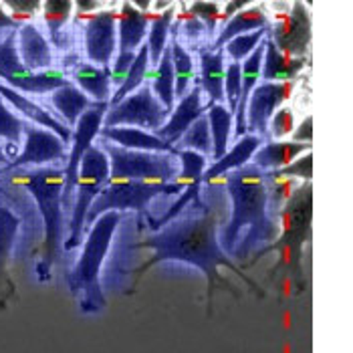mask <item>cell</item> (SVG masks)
Instances as JSON below:
<instances>
[{"label":"cell","instance_id":"6da1fadb","mask_svg":"<svg viewBox=\"0 0 353 353\" xmlns=\"http://www.w3.org/2000/svg\"><path fill=\"white\" fill-rule=\"evenodd\" d=\"M218 228H220V222H218L216 212L210 206H206L204 202L198 206H190V210H184L182 216L174 218L172 222L162 226L154 236L137 245L141 248L154 250V256L148 263H143L137 272H145L162 261L188 263L206 274L208 301H212L216 283L230 289V283L218 271L220 267H228L230 271L239 272L250 287H256V283L250 281L245 272L234 265V261L220 248Z\"/></svg>","mask_w":353,"mask_h":353},{"label":"cell","instance_id":"7a4b0ae2","mask_svg":"<svg viewBox=\"0 0 353 353\" xmlns=\"http://www.w3.org/2000/svg\"><path fill=\"white\" fill-rule=\"evenodd\" d=\"M224 180L232 200V212L218 243L226 254L246 259L252 248L269 245L279 234L276 224L269 216L271 192L265 172L252 163L226 174Z\"/></svg>","mask_w":353,"mask_h":353},{"label":"cell","instance_id":"3957f363","mask_svg":"<svg viewBox=\"0 0 353 353\" xmlns=\"http://www.w3.org/2000/svg\"><path fill=\"white\" fill-rule=\"evenodd\" d=\"M14 180L34 198L39 212L43 216L45 243H43L41 271H49L59 256V248H61L63 232H65L63 208H61V194H63V182H65L63 168L59 165L37 168L32 172L19 174Z\"/></svg>","mask_w":353,"mask_h":353},{"label":"cell","instance_id":"277c9868","mask_svg":"<svg viewBox=\"0 0 353 353\" xmlns=\"http://www.w3.org/2000/svg\"><path fill=\"white\" fill-rule=\"evenodd\" d=\"M121 216H123L121 212H105L91 224V228L87 230L81 256L67 279L71 291L75 295L77 293L83 295L81 303L85 309L89 303H95V307H101L105 303L101 297V289H99V271L108 256L109 246H111L113 234L121 222Z\"/></svg>","mask_w":353,"mask_h":353},{"label":"cell","instance_id":"5b68a950","mask_svg":"<svg viewBox=\"0 0 353 353\" xmlns=\"http://www.w3.org/2000/svg\"><path fill=\"white\" fill-rule=\"evenodd\" d=\"M311 216H313V186L311 182H303V186L291 192L287 204L281 210L283 236L274 245L261 248L256 259L265 256L269 250H276L281 254V261L274 267V271L287 267L295 276H301V254H303V245L311 236Z\"/></svg>","mask_w":353,"mask_h":353},{"label":"cell","instance_id":"8992f818","mask_svg":"<svg viewBox=\"0 0 353 353\" xmlns=\"http://www.w3.org/2000/svg\"><path fill=\"white\" fill-rule=\"evenodd\" d=\"M99 148L109 160V180H137L170 184L180 176V160L174 154L134 152L101 139Z\"/></svg>","mask_w":353,"mask_h":353},{"label":"cell","instance_id":"52a82bcc","mask_svg":"<svg viewBox=\"0 0 353 353\" xmlns=\"http://www.w3.org/2000/svg\"><path fill=\"white\" fill-rule=\"evenodd\" d=\"M109 180V160L105 152L99 145H91L79 165V176L75 184V198L71 208V222H69V236L65 241V248L73 250L83 243L85 232V218L91 210L97 196L103 192Z\"/></svg>","mask_w":353,"mask_h":353},{"label":"cell","instance_id":"ba28073f","mask_svg":"<svg viewBox=\"0 0 353 353\" xmlns=\"http://www.w3.org/2000/svg\"><path fill=\"white\" fill-rule=\"evenodd\" d=\"M182 184L170 182V184H160V182H137V180H108L103 192L97 196L93 202L91 210L85 218V232L91 228V224L105 212H125V210H136V212H145L148 204L158 198V196H172L182 192Z\"/></svg>","mask_w":353,"mask_h":353},{"label":"cell","instance_id":"9c48e42d","mask_svg":"<svg viewBox=\"0 0 353 353\" xmlns=\"http://www.w3.org/2000/svg\"><path fill=\"white\" fill-rule=\"evenodd\" d=\"M168 117L170 111L158 101L150 83H143L117 105L108 108L101 128H137L148 134H158Z\"/></svg>","mask_w":353,"mask_h":353},{"label":"cell","instance_id":"30bf717a","mask_svg":"<svg viewBox=\"0 0 353 353\" xmlns=\"http://www.w3.org/2000/svg\"><path fill=\"white\" fill-rule=\"evenodd\" d=\"M0 81L23 95H45L53 93L54 89H59L69 79L54 69L43 73H30L28 69H25L17 51V30H12L0 41Z\"/></svg>","mask_w":353,"mask_h":353},{"label":"cell","instance_id":"8fae6325","mask_svg":"<svg viewBox=\"0 0 353 353\" xmlns=\"http://www.w3.org/2000/svg\"><path fill=\"white\" fill-rule=\"evenodd\" d=\"M274 47L291 59H307L311 45V17L303 2L291 4L289 12H281L269 32Z\"/></svg>","mask_w":353,"mask_h":353},{"label":"cell","instance_id":"7c38bea8","mask_svg":"<svg viewBox=\"0 0 353 353\" xmlns=\"http://www.w3.org/2000/svg\"><path fill=\"white\" fill-rule=\"evenodd\" d=\"M293 83H261L248 97L246 103V134L269 139V121L279 108L291 97Z\"/></svg>","mask_w":353,"mask_h":353},{"label":"cell","instance_id":"4fadbf2b","mask_svg":"<svg viewBox=\"0 0 353 353\" xmlns=\"http://www.w3.org/2000/svg\"><path fill=\"white\" fill-rule=\"evenodd\" d=\"M25 145L23 152L10 160L4 170H17V168H49L54 163L67 162V145L61 141V137L54 136L53 132L37 128L32 123L25 125Z\"/></svg>","mask_w":353,"mask_h":353},{"label":"cell","instance_id":"5bb4252c","mask_svg":"<svg viewBox=\"0 0 353 353\" xmlns=\"http://www.w3.org/2000/svg\"><path fill=\"white\" fill-rule=\"evenodd\" d=\"M85 53L91 65L109 69L117 51V10H97L83 27Z\"/></svg>","mask_w":353,"mask_h":353},{"label":"cell","instance_id":"9a60e30c","mask_svg":"<svg viewBox=\"0 0 353 353\" xmlns=\"http://www.w3.org/2000/svg\"><path fill=\"white\" fill-rule=\"evenodd\" d=\"M206 111L208 109L202 103V89L198 85H194L182 99H178V103L172 109L168 121L163 123L162 130L156 136L163 141H168L170 145H176L180 141V137L184 136V132Z\"/></svg>","mask_w":353,"mask_h":353},{"label":"cell","instance_id":"2e32d148","mask_svg":"<svg viewBox=\"0 0 353 353\" xmlns=\"http://www.w3.org/2000/svg\"><path fill=\"white\" fill-rule=\"evenodd\" d=\"M0 97H2L8 105L19 109V113L25 115L28 121H32L37 128L49 130V132H53L54 136L61 137V141H63L65 145L73 139V130L67 128L61 119H57L51 111H47L43 105L34 103L32 99H28L27 95H23V93L10 89L8 85H4L2 81H0Z\"/></svg>","mask_w":353,"mask_h":353},{"label":"cell","instance_id":"e0dca14e","mask_svg":"<svg viewBox=\"0 0 353 353\" xmlns=\"http://www.w3.org/2000/svg\"><path fill=\"white\" fill-rule=\"evenodd\" d=\"M19 59L30 73H43L53 69V49L45 34L34 23H27L17 30Z\"/></svg>","mask_w":353,"mask_h":353},{"label":"cell","instance_id":"ac0fdd59","mask_svg":"<svg viewBox=\"0 0 353 353\" xmlns=\"http://www.w3.org/2000/svg\"><path fill=\"white\" fill-rule=\"evenodd\" d=\"M152 12H139L132 2H123L117 12V53H137L148 37Z\"/></svg>","mask_w":353,"mask_h":353},{"label":"cell","instance_id":"d6986e66","mask_svg":"<svg viewBox=\"0 0 353 353\" xmlns=\"http://www.w3.org/2000/svg\"><path fill=\"white\" fill-rule=\"evenodd\" d=\"M113 145H119L123 150L134 152H156V154H174L178 156V150L163 141L156 134H148L137 128H101L99 136Z\"/></svg>","mask_w":353,"mask_h":353},{"label":"cell","instance_id":"ffe728a7","mask_svg":"<svg viewBox=\"0 0 353 353\" xmlns=\"http://www.w3.org/2000/svg\"><path fill=\"white\" fill-rule=\"evenodd\" d=\"M224 51H210V49H200V81L196 83L202 93L208 95V105H224V71H226V61Z\"/></svg>","mask_w":353,"mask_h":353},{"label":"cell","instance_id":"44dd1931","mask_svg":"<svg viewBox=\"0 0 353 353\" xmlns=\"http://www.w3.org/2000/svg\"><path fill=\"white\" fill-rule=\"evenodd\" d=\"M265 143V139H261L259 136H252V134H246L245 137L236 139L234 148L228 150L220 160L212 162V165H208L202 174V184H210L218 178H224L226 174L243 168L246 163H250L254 152Z\"/></svg>","mask_w":353,"mask_h":353},{"label":"cell","instance_id":"7402d4cb","mask_svg":"<svg viewBox=\"0 0 353 353\" xmlns=\"http://www.w3.org/2000/svg\"><path fill=\"white\" fill-rule=\"evenodd\" d=\"M254 30H271V19L265 10V6L256 4L250 8H243L241 12H236L226 25L220 27V32L214 39V43L208 47L210 51H222V47L232 41L239 34H248Z\"/></svg>","mask_w":353,"mask_h":353},{"label":"cell","instance_id":"603a6c76","mask_svg":"<svg viewBox=\"0 0 353 353\" xmlns=\"http://www.w3.org/2000/svg\"><path fill=\"white\" fill-rule=\"evenodd\" d=\"M313 143H297V141H265L252 156L250 163L263 172H279L293 163L299 156L311 152Z\"/></svg>","mask_w":353,"mask_h":353},{"label":"cell","instance_id":"cb8c5ba5","mask_svg":"<svg viewBox=\"0 0 353 353\" xmlns=\"http://www.w3.org/2000/svg\"><path fill=\"white\" fill-rule=\"evenodd\" d=\"M305 65L307 59H291L281 53L269 37L265 39V54L261 67L263 83H293L305 69Z\"/></svg>","mask_w":353,"mask_h":353},{"label":"cell","instance_id":"d4e9b609","mask_svg":"<svg viewBox=\"0 0 353 353\" xmlns=\"http://www.w3.org/2000/svg\"><path fill=\"white\" fill-rule=\"evenodd\" d=\"M51 105L57 111V115L61 117L63 123H67V128H75V123L79 121L83 113L95 109L101 103L91 101L81 89H77L71 81H67L65 85H61L59 89H54L51 93Z\"/></svg>","mask_w":353,"mask_h":353},{"label":"cell","instance_id":"484cf974","mask_svg":"<svg viewBox=\"0 0 353 353\" xmlns=\"http://www.w3.org/2000/svg\"><path fill=\"white\" fill-rule=\"evenodd\" d=\"M71 79H73V85L77 89H81L91 101L109 105V99L113 95L109 69L95 67L91 63H77L71 69Z\"/></svg>","mask_w":353,"mask_h":353},{"label":"cell","instance_id":"4316f807","mask_svg":"<svg viewBox=\"0 0 353 353\" xmlns=\"http://www.w3.org/2000/svg\"><path fill=\"white\" fill-rule=\"evenodd\" d=\"M170 51H172V67H174V97L182 99L192 89L194 83V59L190 51L178 41L176 30H170Z\"/></svg>","mask_w":353,"mask_h":353},{"label":"cell","instance_id":"83f0119b","mask_svg":"<svg viewBox=\"0 0 353 353\" xmlns=\"http://www.w3.org/2000/svg\"><path fill=\"white\" fill-rule=\"evenodd\" d=\"M176 19L174 8H165L162 12H152L150 17V34H148V57H150V69H156L163 51L170 43V30Z\"/></svg>","mask_w":353,"mask_h":353},{"label":"cell","instance_id":"f1b7e54d","mask_svg":"<svg viewBox=\"0 0 353 353\" xmlns=\"http://www.w3.org/2000/svg\"><path fill=\"white\" fill-rule=\"evenodd\" d=\"M206 117L212 137V162H216L228 152V141L234 130V117L226 105H212L206 111Z\"/></svg>","mask_w":353,"mask_h":353},{"label":"cell","instance_id":"f546056e","mask_svg":"<svg viewBox=\"0 0 353 353\" xmlns=\"http://www.w3.org/2000/svg\"><path fill=\"white\" fill-rule=\"evenodd\" d=\"M150 87H152L154 95L158 97V101L172 113V109L176 105V97H174V67H172L170 43L163 51L158 67L154 69V81L150 83Z\"/></svg>","mask_w":353,"mask_h":353},{"label":"cell","instance_id":"4dcf8cb0","mask_svg":"<svg viewBox=\"0 0 353 353\" xmlns=\"http://www.w3.org/2000/svg\"><path fill=\"white\" fill-rule=\"evenodd\" d=\"M150 73V57H148V47L145 45H141L139 49H137L136 59H134V63H132V67H130V71H128V75H125V79L123 83L115 89V93L111 95V99H109V108H113V105H117L121 99H125L128 95H132L134 91H137L143 83H145V75Z\"/></svg>","mask_w":353,"mask_h":353},{"label":"cell","instance_id":"1f68e13d","mask_svg":"<svg viewBox=\"0 0 353 353\" xmlns=\"http://www.w3.org/2000/svg\"><path fill=\"white\" fill-rule=\"evenodd\" d=\"M174 148L178 152H194L200 154L202 158H212V137H210L206 113L192 123Z\"/></svg>","mask_w":353,"mask_h":353},{"label":"cell","instance_id":"d6a6232c","mask_svg":"<svg viewBox=\"0 0 353 353\" xmlns=\"http://www.w3.org/2000/svg\"><path fill=\"white\" fill-rule=\"evenodd\" d=\"M73 8H75L73 0H45L41 6L45 25L49 28V34H51V43L57 47H63L61 32H63L65 25L69 23Z\"/></svg>","mask_w":353,"mask_h":353},{"label":"cell","instance_id":"836d02e7","mask_svg":"<svg viewBox=\"0 0 353 353\" xmlns=\"http://www.w3.org/2000/svg\"><path fill=\"white\" fill-rule=\"evenodd\" d=\"M200 194H202V178L190 182V184L182 190V196L168 208V212H165L163 216L150 218V228H152L154 232H158V230H160L162 226H165L168 222H172L174 218L180 216L188 206H198V204H202Z\"/></svg>","mask_w":353,"mask_h":353},{"label":"cell","instance_id":"e575fe53","mask_svg":"<svg viewBox=\"0 0 353 353\" xmlns=\"http://www.w3.org/2000/svg\"><path fill=\"white\" fill-rule=\"evenodd\" d=\"M19 228H21V218L12 210H8L6 206H0V274L8 265L12 246L17 243Z\"/></svg>","mask_w":353,"mask_h":353},{"label":"cell","instance_id":"d590c367","mask_svg":"<svg viewBox=\"0 0 353 353\" xmlns=\"http://www.w3.org/2000/svg\"><path fill=\"white\" fill-rule=\"evenodd\" d=\"M269 32L271 30H254L248 34H239L232 41H228L222 47V51L232 59V63H245L246 59L256 51V47L269 37Z\"/></svg>","mask_w":353,"mask_h":353},{"label":"cell","instance_id":"8d00e7d4","mask_svg":"<svg viewBox=\"0 0 353 353\" xmlns=\"http://www.w3.org/2000/svg\"><path fill=\"white\" fill-rule=\"evenodd\" d=\"M27 121L21 119L10 105L0 97V139H6L10 145H17L23 141Z\"/></svg>","mask_w":353,"mask_h":353},{"label":"cell","instance_id":"74e56055","mask_svg":"<svg viewBox=\"0 0 353 353\" xmlns=\"http://www.w3.org/2000/svg\"><path fill=\"white\" fill-rule=\"evenodd\" d=\"M241 83H243L241 63H230V65H226V71H224V103H228L226 109H228L232 115H234L236 105H239Z\"/></svg>","mask_w":353,"mask_h":353},{"label":"cell","instance_id":"f35d334b","mask_svg":"<svg viewBox=\"0 0 353 353\" xmlns=\"http://www.w3.org/2000/svg\"><path fill=\"white\" fill-rule=\"evenodd\" d=\"M188 12L204 25L208 39H212V43H214V32H216L218 23H220L218 2H192Z\"/></svg>","mask_w":353,"mask_h":353},{"label":"cell","instance_id":"ab89813d","mask_svg":"<svg viewBox=\"0 0 353 353\" xmlns=\"http://www.w3.org/2000/svg\"><path fill=\"white\" fill-rule=\"evenodd\" d=\"M274 174L279 178H291V180L301 178L303 182H311V178H313V154L311 152L303 154L295 162L289 163L287 168H283V170H279Z\"/></svg>","mask_w":353,"mask_h":353},{"label":"cell","instance_id":"60d3db41","mask_svg":"<svg viewBox=\"0 0 353 353\" xmlns=\"http://www.w3.org/2000/svg\"><path fill=\"white\" fill-rule=\"evenodd\" d=\"M2 6L10 8L12 12H8L19 25H27L30 23V19L34 17V12L41 10L43 2L41 0H4L0 2Z\"/></svg>","mask_w":353,"mask_h":353},{"label":"cell","instance_id":"b9f144b4","mask_svg":"<svg viewBox=\"0 0 353 353\" xmlns=\"http://www.w3.org/2000/svg\"><path fill=\"white\" fill-rule=\"evenodd\" d=\"M295 128V115L289 108H281L269 121V139H281V137L293 134Z\"/></svg>","mask_w":353,"mask_h":353},{"label":"cell","instance_id":"7bdbcfd3","mask_svg":"<svg viewBox=\"0 0 353 353\" xmlns=\"http://www.w3.org/2000/svg\"><path fill=\"white\" fill-rule=\"evenodd\" d=\"M136 59V53H117L115 54V61L109 65V75H111V87L115 85V89L123 83L132 63Z\"/></svg>","mask_w":353,"mask_h":353},{"label":"cell","instance_id":"ee69618b","mask_svg":"<svg viewBox=\"0 0 353 353\" xmlns=\"http://www.w3.org/2000/svg\"><path fill=\"white\" fill-rule=\"evenodd\" d=\"M291 141H297V143H313V117H305L301 121V125L293 132V139Z\"/></svg>","mask_w":353,"mask_h":353},{"label":"cell","instance_id":"f6af8a7d","mask_svg":"<svg viewBox=\"0 0 353 353\" xmlns=\"http://www.w3.org/2000/svg\"><path fill=\"white\" fill-rule=\"evenodd\" d=\"M248 4H250L248 0H236V2H228V4L224 6V12H220V21H222L224 25H226V23H228V21H230V19H232V17H234L236 12H241V10H243V8H246Z\"/></svg>","mask_w":353,"mask_h":353},{"label":"cell","instance_id":"bcb514c9","mask_svg":"<svg viewBox=\"0 0 353 353\" xmlns=\"http://www.w3.org/2000/svg\"><path fill=\"white\" fill-rule=\"evenodd\" d=\"M21 27H23V25H19L10 14L4 10V6L0 4V30H2V28H6V30H10V32H12V30H19Z\"/></svg>","mask_w":353,"mask_h":353},{"label":"cell","instance_id":"7dc6e473","mask_svg":"<svg viewBox=\"0 0 353 353\" xmlns=\"http://www.w3.org/2000/svg\"><path fill=\"white\" fill-rule=\"evenodd\" d=\"M73 4L79 8V14H89V12L93 14V12H97L99 6H101L99 2H87V0H85V2H83V0H77V2H73Z\"/></svg>","mask_w":353,"mask_h":353},{"label":"cell","instance_id":"c3c4849f","mask_svg":"<svg viewBox=\"0 0 353 353\" xmlns=\"http://www.w3.org/2000/svg\"><path fill=\"white\" fill-rule=\"evenodd\" d=\"M10 163V156H8V152L4 150V145L0 143V168H6Z\"/></svg>","mask_w":353,"mask_h":353}]
</instances>
